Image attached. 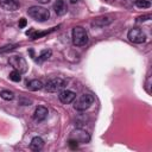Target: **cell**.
<instances>
[{"mask_svg":"<svg viewBox=\"0 0 152 152\" xmlns=\"http://www.w3.org/2000/svg\"><path fill=\"white\" fill-rule=\"evenodd\" d=\"M27 14L37 21H45L50 17V12L46 8L40 7V6H31L27 10Z\"/></svg>","mask_w":152,"mask_h":152,"instance_id":"obj_1","label":"cell"},{"mask_svg":"<svg viewBox=\"0 0 152 152\" xmlns=\"http://www.w3.org/2000/svg\"><path fill=\"white\" fill-rule=\"evenodd\" d=\"M93 102H94L93 95H90V94H82L77 99L75 97V100H74V108L76 110L82 112V110L88 109L93 104Z\"/></svg>","mask_w":152,"mask_h":152,"instance_id":"obj_2","label":"cell"},{"mask_svg":"<svg viewBox=\"0 0 152 152\" xmlns=\"http://www.w3.org/2000/svg\"><path fill=\"white\" fill-rule=\"evenodd\" d=\"M72 43L76 46H83L88 43V33L83 27L76 26L72 28Z\"/></svg>","mask_w":152,"mask_h":152,"instance_id":"obj_3","label":"cell"},{"mask_svg":"<svg viewBox=\"0 0 152 152\" xmlns=\"http://www.w3.org/2000/svg\"><path fill=\"white\" fill-rule=\"evenodd\" d=\"M8 63H10V65H11L14 70L19 71L20 74H25V72L27 71V68H28L27 62H26L25 58H24L23 56H20V55L11 56V57L8 58Z\"/></svg>","mask_w":152,"mask_h":152,"instance_id":"obj_4","label":"cell"},{"mask_svg":"<svg viewBox=\"0 0 152 152\" xmlns=\"http://www.w3.org/2000/svg\"><path fill=\"white\" fill-rule=\"evenodd\" d=\"M65 86H66L65 80H63L61 77H55V78L49 80L46 82V84L44 86V88L49 93H57V91H61Z\"/></svg>","mask_w":152,"mask_h":152,"instance_id":"obj_5","label":"cell"},{"mask_svg":"<svg viewBox=\"0 0 152 152\" xmlns=\"http://www.w3.org/2000/svg\"><path fill=\"white\" fill-rule=\"evenodd\" d=\"M128 39L132 42V43H135V44H140V43H144L146 40V36L145 33L142 32V30L138 28V27H133L128 31V34H127Z\"/></svg>","mask_w":152,"mask_h":152,"instance_id":"obj_6","label":"cell"},{"mask_svg":"<svg viewBox=\"0 0 152 152\" xmlns=\"http://www.w3.org/2000/svg\"><path fill=\"white\" fill-rule=\"evenodd\" d=\"M69 139L75 140V141L78 142V144H87V142H89V140H90V135H89L86 131L78 128V129H75V131L71 132Z\"/></svg>","mask_w":152,"mask_h":152,"instance_id":"obj_7","label":"cell"},{"mask_svg":"<svg viewBox=\"0 0 152 152\" xmlns=\"http://www.w3.org/2000/svg\"><path fill=\"white\" fill-rule=\"evenodd\" d=\"M75 97H76V94L74 91H71V90H61L59 95H58L59 101L62 103H65V104L71 103L75 100Z\"/></svg>","mask_w":152,"mask_h":152,"instance_id":"obj_8","label":"cell"},{"mask_svg":"<svg viewBox=\"0 0 152 152\" xmlns=\"http://www.w3.org/2000/svg\"><path fill=\"white\" fill-rule=\"evenodd\" d=\"M48 114H49L48 108H45V107H43V106H39V107H37V108L34 109L33 120L37 121V122H42V121H44V120L48 118Z\"/></svg>","mask_w":152,"mask_h":152,"instance_id":"obj_9","label":"cell"},{"mask_svg":"<svg viewBox=\"0 0 152 152\" xmlns=\"http://www.w3.org/2000/svg\"><path fill=\"white\" fill-rule=\"evenodd\" d=\"M0 6L5 11H17L19 8V1L18 0H0Z\"/></svg>","mask_w":152,"mask_h":152,"instance_id":"obj_10","label":"cell"},{"mask_svg":"<svg viewBox=\"0 0 152 152\" xmlns=\"http://www.w3.org/2000/svg\"><path fill=\"white\" fill-rule=\"evenodd\" d=\"M44 146V140L40 137H34L30 142V148L32 151H39Z\"/></svg>","mask_w":152,"mask_h":152,"instance_id":"obj_11","label":"cell"},{"mask_svg":"<svg viewBox=\"0 0 152 152\" xmlns=\"http://www.w3.org/2000/svg\"><path fill=\"white\" fill-rule=\"evenodd\" d=\"M55 28H56V27H53V28H51V30H49V31H43V32H38V31H34V30H30V31L26 32V34H27L31 39H38V38H42V37L49 34L50 32L55 31Z\"/></svg>","mask_w":152,"mask_h":152,"instance_id":"obj_12","label":"cell"},{"mask_svg":"<svg viewBox=\"0 0 152 152\" xmlns=\"http://www.w3.org/2000/svg\"><path fill=\"white\" fill-rule=\"evenodd\" d=\"M53 10L58 15H63L66 12V5L63 0H56V2L53 4Z\"/></svg>","mask_w":152,"mask_h":152,"instance_id":"obj_13","label":"cell"},{"mask_svg":"<svg viewBox=\"0 0 152 152\" xmlns=\"http://www.w3.org/2000/svg\"><path fill=\"white\" fill-rule=\"evenodd\" d=\"M112 20H113V19H112L110 17H107V15H106V17H99V18H95V19H94L93 25L99 26V27H103V26L110 24Z\"/></svg>","mask_w":152,"mask_h":152,"instance_id":"obj_14","label":"cell"},{"mask_svg":"<svg viewBox=\"0 0 152 152\" xmlns=\"http://www.w3.org/2000/svg\"><path fill=\"white\" fill-rule=\"evenodd\" d=\"M42 88H44V86H43L42 81H39V80H32V81H30V82L27 83V89H30V90H32V91L40 90Z\"/></svg>","mask_w":152,"mask_h":152,"instance_id":"obj_15","label":"cell"},{"mask_svg":"<svg viewBox=\"0 0 152 152\" xmlns=\"http://www.w3.org/2000/svg\"><path fill=\"white\" fill-rule=\"evenodd\" d=\"M51 55H52V51H51V50H43V51L40 52L38 59H37V62H38V63H42V62L46 61Z\"/></svg>","mask_w":152,"mask_h":152,"instance_id":"obj_16","label":"cell"},{"mask_svg":"<svg viewBox=\"0 0 152 152\" xmlns=\"http://www.w3.org/2000/svg\"><path fill=\"white\" fill-rule=\"evenodd\" d=\"M0 97L2 100H6V101H11L14 99V94L10 90H1L0 91Z\"/></svg>","mask_w":152,"mask_h":152,"instance_id":"obj_17","label":"cell"},{"mask_svg":"<svg viewBox=\"0 0 152 152\" xmlns=\"http://www.w3.org/2000/svg\"><path fill=\"white\" fill-rule=\"evenodd\" d=\"M20 75H21V74H20L19 71L13 70V71L10 72V80H12L13 82H20V80H21V76H20Z\"/></svg>","mask_w":152,"mask_h":152,"instance_id":"obj_18","label":"cell"},{"mask_svg":"<svg viewBox=\"0 0 152 152\" xmlns=\"http://www.w3.org/2000/svg\"><path fill=\"white\" fill-rule=\"evenodd\" d=\"M135 6L139 8H148V7H151V2L148 0H137Z\"/></svg>","mask_w":152,"mask_h":152,"instance_id":"obj_19","label":"cell"},{"mask_svg":"<svg viewBox=\"0 0 152 152\" xmlns=\"http://www.w3.org/2000/svg\"><path fill=\"white\" fill-rule=\"evenodd\" d=\"M15 46H17V44H8V45H5V46L0 48V53H4V52H7V51H11V50H13Z\"/></svg>","mask_w":152,"mask_h":152,"instance_id":"obj_20","label":"cell"},{"mask_svg":"<svg viewBox=\"0 0 152 152\" xmlns=\"http://www.w3.org/2000/svg\"><path fill=\"white\" fill-rule=\"evenodd\" d=\"M68 144H69V146H70V148H72V150H75V148H77V146H78V142H76L75 140H71V139H69V141H68Z\"/></svg>","mask_w":152,"mask_h":152,"instance_id":"obj_21","label":"cell"},{"mask_svg":"<svg viewBox=\"0 0 152 152\" xmlns=\"http://www.w3.org/2000/svg\"><path fill=\"white\" fill-rule=\"evenodd\" d=\"M18 25H19L20 28L25 27V26H26V19H25V18H21V19L19 20V24H18Z\"/></svg>","mask_w":152,"mask_h":152,"instance_id":"obj_22","label":"cell"},{"mask_svg":"<svg viewBox=\"0 0 152 152\" xmlns=\"http://www.w3.org/2000/svg\"><path fill=\"white\" fill-rule=\"evenodd\" d=\"M150 18H151V15H150V14H147V15H144V17H139L137 21H145V20H148Z\"/></svg>","mask_w":152,"mask_h":152,"instance_id":"obj_23","label":"cell"},{"mask_svg":"<svg viewBox=\"0 0 152 152\" xmlns=\"http://www.w3.org/2000/svg\"><path fill=\"white\" fill-rule=\"evenodd\" d=\"M38 2H40V4H48L50 0H37Z\"/></svg>","mask_w":152,"mask_h":152,"instance_id":"obj_24","label":"cell"},{"mask_svg":"<svg viewBox=\"0 0 152 152\" xmlns=\"http://www.w3.org/2000/svg\"><path fill=\"white\" fill-rule=\"evenodd\" d=\"M108 1H109V0H108Z\"/></svg>","mask_w":152,"mask_h":152,"instance_id":"obj_25","label":"cell"}]
</instances>
